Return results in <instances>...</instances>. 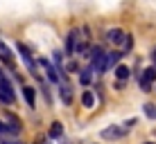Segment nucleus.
Instances as JSON below:
<instances>
[{"label":"nucleus","instance_id":"obj_18","mask_svg":"<svg viewBox=\"0 0 156 144\" xmlns=\"http://www.w3.org/2000/svg\"><path fill=\"white\" fill-rule=\"evenodd\" d=\"M131 45H133V39H131V34H127V41H125V45H122V52H129Z\"/></svg>","mask_w":156,"mask_h":144},{"label":"nucleus","instance_id":"obj_10","mask_svg":"<svg viewBox=\"0 0 156 144\" xmlns=\"http://www.w3.org/2000/svg\"><path fill=\"white\" fill-rule=\"evenodd\" d=\"M23 97H25L30 108H34V88L32 86H23Z\"/></svg>","mask_w":156,"mask_h":144},{"label":"nucleus","instance_id":"obj_20","mask_svg":"<svg viewBox=\"0 0 156 144\" xmlns=\"http://www.w3.org/2000/svg\"><path fill=\"white\" fill-rule=\"evenodd\" d=\"M66 70H68V72H77V63H73V61H70V63L66 65Z\"/></svg>","mask_w":156,"mask_h":144},{"label":"nucleus","instance_id":"obj_11","mask_svg":"<svg viewBox=\"0 0 156 144\" xmlns=\"http://www.w3.org/2000/svg\"><path fill=\"white\" fill-rule=\"evenodd\" d=\"M93 68H86V70H82V74H79V83H82V86H88L90 83V79H93Z\"/></svg>","mask_w":156,"mask_h":144},{"label":"nucleus","instance_id":"obj_14","mask_svg":"<svg viewBox=\"0 0 156 144\" xmlns=\"http://www.w3.org/2000/svg\"><path fill=\"white\" fill-rule=\"evenodd\" d=\"M63 135V126L61 122H55V124L50 126V137H61Z\"/></svg>","mask_w":156,"mask_h":144},{"label":"nucleus","instance_id":"obj_19","mask_svg":"<svg viewBox=\"0 0 156 144\" xmlns=\"http://www.w3.org/2000/svg\"><path fill=\"white\" fill-rule=\"evenodd\" d=\"M55 54V63H57V68H61V52H52Z\"/></svg>","mask_w":156,"mask_h":144},{"label":"nucleus","instance_id":"obj_5","mask_svg":"<svg viewBox=\"0 0 156 144\" xmlns=\"http://www.w3.org/2000/svg\"><path fill=\"white\" fill-rule=\"evenodd\" d=\"M82 39V36H79V29H70L68 32V36H66V52L68 54H75V52H77V41Z\"/></svg>","mask_w":156,"mask_h":144},{"label":"nucleus","instance_id":"obj_21","mask_svg":"<svg viewBox=\"0 0 156 144\" xmlns=\"http://www.w3.org/2000/svg\"><path fill=\"white\" fill-rule=\"evenodd\" d=\"M34 144H48V140H45V137H43V135H39V137H36V140H34Z\"/></svg>","mask_w":156,"mask_h":144},{"label":"nucleus","instance_id":"obj_9","mask_svg":"<svg viewBox=\"0 0 156 144\" xmlns=\"http://www.w3.org/2000/svg\"><path fill=\"white\" fill-rule=\"evenodd\" d=\"M59 95H61V101H63V104H70V101H73V88L68 86V83H63V86L59 88Z\"/></svg>","mask_w":156,"mask_h":144},{"label":"nucleus","instance_id":"obj_6","mask_svg":"<svg viewBox=\"0 0 156 144\" xmlns=\"http://www.w3.org/2000/svg\"><path fill=\"white\" fill-rule=\"evenodd\" d=\"M39 63H41L43 68H45V72H48V79H50V81H59V79H61V74H59V68H55L50 61H48V59H41Z\"/></svg>","mask_w":156,"mask_h":144},{"label":"nucleus","instance_id":"obj_16","mask_svg":"<svg viewBox=\"0 0 156 144\" xmlns=\"http://www.w3.org/2000/svg\"><path fill=\"white\" fill-rule=\"evenodd\" d=\"M7 122H9V124H12L18 133H20V126H23V124H20V119H18V117H16L14 113H9V115H7Z\"/></svg>","mask_w":156,"mask_h":144},{"label":"nucleus","instance_id":"obj_12","mask_svg":"<svg viewBox=\"0 0 156 144\" xmlns=\"http://www.w3.org/2000/svg\"><path fill=\"white\" fill-rule=\"evenodd\" d=\"M82 104L86 106V108H93V106H95V97H93V92H88V90H86V92L82 95Z\"/></svg>","mask_w":156,"mask_h":144},{"label":"nucleus","instance_id":"obj_1","mask_svg":"<svg viewBox=\"0 0 156 144\" xmlns=\"http://www.w3.org/2000/svg\"><path fill=\"white\" fill-rule=\"evenodd\" d=\"M133 122H136V119H129L127 124H122V126H109V129L102 131V137H104V140H118V137H125Z\"/></svg>","mask_w":156,"mask_h":144},{"label":"nucleus","instance_id":"obj_8","mask_svg":"<svg viewBox=\"0 0 156 144\" xmlns=\"http://www.w3.org/2000/svg\"><path fill=\"white\" fill-rule=\"evenodd\" d=\"M0 59H2L5 63H7L9 68H14V54L12 52H9V47L2 43V41H0Z\"/></svg>","mask_w":156,"mask_h":144},{"label":"nucleus","instance_id":"obj_15","mask_svg":"<svg viewBox=\"0 0 156 144\" xmlns=\"http://www.w3.org/2000/svg\"><path fill=\"white\" fill-rule=\"evenodd\" d=\"M115 79H120V81L129 79V68H127V65H118V68H115Z\"/></svg>","mask_w":156,"mask_h":144},{"label":"nucleus","instance_id":"obj_23","mask_svg":"<svg viewBox=\"0 0 156 144\" xmlns=\"http://www.w3.org/2000/svg\"><path fill=\"white\" fill-rule=\"evenodd\" d=\"M143 144H154V142H143Z\"/></svg>","mask_w":156,"mask_h":144},{"label":"nucleus","instance_id":"obj_7","mask_svg":"<svg viewBox=\"0 0 156 144\" xmlns=\"http://www.w3.org/2000/svg\"><path fill=\"white\" fill-rule=\"evenodd\" d=\"M0 92H2L9 101H14V90H12V83L7 81V77H5L2 72H0Z\"/></svg>","mask_w":156,"mask_h":144},{"label":"nucleus","instance_id":"obj_3","mask_svg":"<svg viewBox=\"0 0 156 144\" xmlns=\"http://www.w3.org/2000/svg\"><path fill=\"white\" fill-rule=\"evenodd\" d=\"M16 47H18L20 56H23V63H25V65L30 68V72L34 74V77H39V72H36V63H34V59H32V54H30V50H27V47H25L23 43H18Z\"/></svg>","mask_w":156,"mask_h":144},{"label":"nucleus","instance_id":"obj_17","mask_svg":"<svg viewBox=\"0 0 156 144\" xmlns=\"http://www.w3.org/2000/svg\"><path fill=\"white\" fill-rule=\"evenodd\" d=\"M145 115H147L149 119H156V106L154 104H145Z\"/></svg>","mask_w":156,"mask_h":144},{"label":"nucleus","instance_id":"obj_22","mask_svg":"<svg viewBox=\"0 0 156 144\" xmlns=\"http://www.w3.org/2000/svg\"><path fill=\"white\" fill-rule=\"evenodd\" d=\"M152 59H154V65H156V47H154V52H152Z\"/></svg>","mask_w":156,"mask_h":144},{"label":"nucleus","instance_id":"obj_13","mask_svg":"<svg viewBox=\"0 0 156 144\" xmlns=\"http://www.w3.org/2000/svg\"><path fill=\"white\" fill-rule=\"evenodd\" d=\"M122 56H125V52H122V50H115V52H109V68L111 65H115V63L118 61H120V59Z\"/></svg>","mask_w":156,"mask_h":144},{"label":"nucleus","instance_id":"obj_2","mask_svg":"<svg viewBox=\"0 0 156 144\" xmlns=\"http://www.w3.org/2000/svg\"><path fill=\"white\" fill-rule=\"evenodd\" d=\"M154 79H156V65L145 68V70H143V77L138 79V83H140L143 92H152V81H154Z\"/></svg>","mask_w":156,"mask_h":144},{"label":"nucleus","instance_id":"obj_4","mask_svg":"<svg viewBox=\"0 0 156 144\" xmlns=\"http://www.w3.org/2000/svg\"><path fill=\"white\" fill-rule=\"evenodd\" d=\"M106 39H109V43L118 45V50H122V45H125V41H127V32H122V29H109V32H106Z\"/></svg>","mask_w":156,"mask_h":144}]
</instances>
